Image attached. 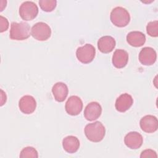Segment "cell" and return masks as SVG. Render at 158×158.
I'll return each mask as SVG.
<instances>
[{
	"mask_svg": "<svg viewBox=\"0 0 158 158\" xmlns=\"http://www.w3.org/2000/svg\"><path fill=\"white\" fill-rule=\"evenodd\" d=\"M85 134L89 141L98 143L103 139L106 134V129L101 122L96 121L85 126Z\"/></svg>",
	"mask_w": 158,
	"mask_h": 158,
	"instance_id": "1",
	"label": "cell"
},
{
	"mask_svg": "<svg viewBox=\"0 0 158 158\" xmlns=\"http://www.w3.org/2000/svg\"><path fill=\"white\" fill-rule=\"evenodd\" d=\"M10 38L14 40H24L30 37V26L25 22H12L9 32Z\"/></svg>",
	"mask_w": 158,
	"mask_h": 158,
	"instance_id": "2",
	"label": "cell"
},
{
	"mask_svg": "<svg viewBox=\"0 0 158 158\" xmlns=\"http://www.w3.org/2000/svg\"><path fill=\"white\" fill-rule=\"evenodd\" d=\"M110 19L111 22L118 27L127 26L130 20L129 12L122 7H116L110 12Z\"/></svg>",
	"mask_w": 158,
	"mask_h": 158,
	"instance_id": "3",
	"label": "cell"
},
{
	"mask_svg": "<svg viewBox=\"0 0 158 158\" xmlns=\"http://www.w3.org/2000/svg\"><path fill=\"white\" fill-rule=\"evenodd\" d=\"M38 7L32 1H25L19 7V15L20 17L26 21L34 19L38 15Z\"/></svg>",
	"mask_w": 158,
	"mask_h": 158,
	"instance_id": "4",
	"label": "cell"
},
{
	"mask_svg": "<svg viewBox=\"0 0 158 158\" xmlns=\"http://www.w3.org/2000/svg\"><path fill=\"white\" fill-rule=\"evenodd\" d=\"M31 35L36 40L46 41L51 36V30L47 23L40 22L32 27Z\"/></svg>",
	"mask_w": 158,
	"mask_h": 158,
	"instance_id": "5",
	"label": "cell"
},
{
	"mask_svg": "<svg viewBox=\"0 0 158 158\" xmlns=\"http://www.w3.org/2000/svg\"><path fill=\"white\" fill-rule=\"evenodd\" d=\"M96 49L90 44H86L77 48L76 56L78 60L83 64H88L93 61L95 57Z\"/></svg>",
	"mask_w": 158,
	"mask_h": 158,
	"instance_id": "6",
	"label": "cell"
},
{
	"mask_svg": "<svg viewBox=\"0 0 158 158\" xmlns=\"http://www.w3.org/2000/svg\"><path fill=\"white\" fill-rule=\"evenodd\" d=\"M65 109L67 114L70 115H77L82 110L83 102L77 96H71L67 99Z\"/></svg>",
	"mask_w": 158,
	"mask_h": 158,
	"instance_id": "7",
	"label": "cell"
},
{
	"mask_svg": "<svg viewBox=\"0 0 158 158\" xmlns=\"http://www.w3.org/2000/svg\"><path fill=\"white\" fill-rule=\"evenodd\" d=\"M19 107L23 114H30L35 110L36 102L33 96L25 95L20 98L19 102Z\"/></svg>",
	"mask_w": 158,
	"mask_h": 158,
	"instance_id": "8",
	"label": "cell"
},
{
	"mask_svg": "<svg viewBox=\"0 0 158 158\" xmlns=\"http://www.w3.org/2000/svg\"><path fill=\"white\" fill-rule=\"evenodd\" d=\"M143 142V138L142 135L136 131L129 132L124 138L125 145L131 149L139 148L142 146Z\"/></svg>",
	"mask_w": 158,
	"mask_h": 158,
	"instance_id": "9",
	"label": "cell"
},
{
	"mask_svg": "<svg viewBox=\"0 0 158 158\" xmlns=\"http://www.w3.org/2000/svg\"><path fill=\"white\" fill-rule=\"evenodd\" d=\"M141 130L146 133L155 132L158 128L157 118L151 115H147L142 117L139 122Z\"/></svg>",
	"mask_w": 158,
	"mask_h": 158,
	"instance_id": "10",
	"label": "cell"
},
{
	"mask_svg": "<svg viewBox=\"0 0 158 158\" xmlns=\"http://www.w3.org/2000/svg\"><path fill=\"white\" fill-rule=\"evenodd\" d=\"M157 54L156 51L150 47L143 48L139 54V62L144 65H152L156 60Z\"/></svg>",
	"mask_w": 158,
	"mask_h": 158,
	"instance_id": "11",
	"label": "cell"
},
{
	"mask_svg": "<svg viewBox=\"0 0 158 158\" xmlns=\"http://www.w3.org/2000/svg\"><path fill=\"white\" fill-rule=\"evenodd\" d=\"M101 112V106L97 102H91L86 106L84 110V116L87 120L93 121L100 117Z\"/></svg>",
	"mask_w": 158,
	"mask_h": 158,
	"instance_id": "12",
	"label": "cell"
},
{
	"mask_svg": "<svg viewBox=\"0 0 158 158\" xmlns=\"http://www.w3.org/2000/svg\"><path fill=\"white\" fill-rule=\"evenodd\" d=\"M133 103L131 96L128 93H123L120 95L115 101V107L117 111L124 112L128 110Z\"/></svg>",
	"mask_w": 158,
	"mask_h": 158,
	"instance_id": "13",
	"label": "cell"
},
{
	"mask_svg": "<svg viewBox=\"0 0 158 158\" xmlns=\"http://www.w3.org/2000/svg\"><path fill=\"white\" fill-rule=\"evenodd\" d=\"M116 42L114 38L110 36H104L100 38L98 41V48L102 53H109L115 47Z\"/></svg>",
	"mask_w": 158,
	"mask_h": 158,
	"instance_id": "14",
	"label": "cell"
},
{
	"mask_svg": "<svg viewBox=\"0 0 158 158\" xmlns=\"http://www.w3.org/2000/svg\"><path fill=\"white\" fill-rule=\"evenodd\" d=\"M128 60V54L123 49H116L112 56V64L117 69H122L126 66Z\"/></svg>",
	"mask_w": 158,
	"mask_h": 158,
	"instance_id": "15",
	"label": "cell"
},
{
	"mask_svg": "<svg viewBox=\"0 0 158 158\" xmlns=\"http://www.w3.org/2000/svg\"><path fill=\"white\" fill-rule=\"evenodd\" d=\"M52 92L54 99L57 102H61L66 99L68 95L69 89L64 83L57 82L52 86Z\"/></svg>",
	"mask_w": 158,
	"mask_h": 158,
	"instance_id": "16",
	"label": "cell"
},
{
	"mask_svg": "<svg viewBox=\"0 0 158 158\" xmlns=\"http://www.w3.org/2000/svg\"><path fill=\"white\" fill-rule=\"evenodd\" d=\"M127 41L133 47H140L144 44L146 36L141 31H131L127 36Z\"/></svg>",
	"mask_w": 158,
	"mask_h": 158,
	"instance_id": "17",
	"label": "cell"
},
{
	"mask_svg": "<svg viewBox=\"0 0 158 158\" xmlns=\"http://www.w3.org/2000/svg\"><path fill=\"white\" fill-rule=\"evenodd\" d=\"M62 146L64 149L69 153L76 152L80 147L79 139L74 136H68L62 140Z\"/></svg>",
	"mask_w": 158,
	"mask_h": 158,
	"instance_id": "18",
	"label": "cell"
},
{
	"mask_svg": "<svg viewBox=\"0 0 158 158\" xmlns=\"http://www.w3.org/2000/svg\"><path fill=\"white\" fill-rule=\"evenodd\" d=\"M57 1L56 0H40L39 4L41 9L45 12H51L56 7Z\"/></svg>",
	"mask_w": 158,
	"mask_h": 158,
	"instance_id": "19",
	"label": "cell"
},
{
	"mask_svg": "<svg viewBox=\"0 0 158 158\" xmlns=\"http://www.w3.org/2000/svg\"><path fill=\"white\" fill-rule=\"evenodd\" d=\"M20 157H33V158H38V154L37 151L33 147H26L24 148L20 152Z\"/></svg>",
	"mask_w": 158,
	"mask_h": 158,
	"instance_id": "20",
	"label": "cell"
},
{
	"mask_svg": "<svg viewBox=\"0 0 158 158\" xmlns=\"http://www.w3.org/2000/svg\"><path fill=\"white\" fill-rule=\"evenodd\" d=\"M147 33L152 37L158 36V22L157 20L149 22L146 26Z\"/></svg>",
	"mask_w": 158,
	"mask_h": 158,
	"instance_id": "21",
	"label": "cell"
},
{
	"mask_svg": "<svg viewBox=\"0 0 158 158\" xmlns=\"http://www.w3.org/2000/svg\"><path fill=\"white\" fill-rule=\"evenodd\" d=\"M140 157L141 158H148V157H155L157 158V156L156 152L152 149H145L141 153Z\"/></svg>",
	"mask_w": 158,
	"mask_h": 158,
	"instance_id": "22",
	"label": "cell"
},
{
	"mask_svg": "<svg viewBox=\"0 0 158 158\" xmlns=\"http://www.w3.org/2000/svg\"><path fill=\"white\" fill-rule=\"evenodd\" d=\"M0 26H1V32L2 33L6 31L9 27V22L6 18L4 17L3 16H0Z\"/></svg>",
	"mask_w": 158,
	"mask_h": 158,
	"instance_id": "23",
	"label": "cell"
}]
</instances>
